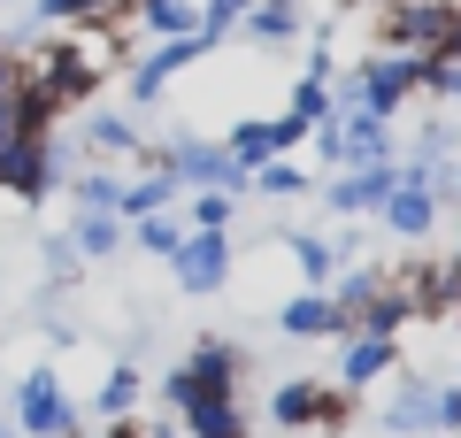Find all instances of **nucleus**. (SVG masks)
I'll return each mask as SVG.
<instances>
[{
  "label": "nucleus",
  "mask_w": 461,
  "mask_h": 438,
  "mask_svg": "<svg viewBox=\"0 0 461 438\" xmlns=\"http://www.w3.org/2000/svg\"><path fill=\"white\" fill-rule=\"evenodd\" d=\"M139 246L169 261V254L185 246V215H177V208H162V215H139Z\"/></svg>",
  "instance_id": "nucleus-30"
},
{
  "label": "nucleus",
  "mask_w": 461,
  "mask_h": 438,
  "mask_svg": "<svg viewBox=\"0 0 461 438\" xmlns=\"http://www.w3.org/2000/svg\"><path fill=\"white\" fill-rule=\"evenodd\" d=\"M454 200H461V169H454Z\"/></svg>",
  "instance_id": "nucleus-40"
},
{
  "label": "nucleus",
  "mask_w": 461,
  "mask_h": 438,
  "mask_svg": "<svg viewBox=\"0 0 461 438\" xmlns=\"http://www.w3.org/2000/svg\"><path fill=\"white\" fill-rule=\"evenodd\" d=\"M239 385H247V354H239L230 339H193V354L162 377V407L177 415V407L200 400V392H239Z\"/></svg>",
  "instance_id": "nucleus-4"
},
{
  "label": "nucleus",
  "mask_w": 461,
  "mask_h": 438,
  "mask_svg": "<svg viewBox=\"0 0 461 438\" xmlns=\"http://www.w3.org/2000/svg\"><path fill=\"white\" fill-rule=\"evenodd\" d=\"M185 231H230V215H239V200L230 193H193V208H177Z\"/></svg>",
  "instance_id": "nucleus-31"
},
{
  "label": "nucleus",
  "mask_w": 461,
  "mask_h": 438,
  "mask_svg": "<svg viewBox=\"0 0 461 438\" xmlns=\"http://www.w3.org/2000/svg\"><path fill=\"white\" fill-rule=\"evenodd\" d=\"M430 392H438V385L400 377V392L384 400V431H393V438H423V431H430Z\"/></svg>",
  "instance_id": "nucleus-22"
},
{
  "label": "nucleus",
  "mask_w": 461,
  "mask_h": 438,
  "mask_svg": "<svg viewBox=\"0 0 461 438\" xmlns=\"http://www.w3.org/2000/svg\"><path fill=\"white\" fill-rule=\"evenodd\" d=\"M346 415V392H323L315 377H285L277 392H269V423H277L285 438L315 431V423H339Z\"/></svg>",
  "instance_id": "nucleus-9"
},
{
  "label": "nucleus",
  "mask_w": 461,
  "mask_h": 438,
  "mask_svg": "<svg viewBox=\"0 0 461 438\" xmlns=\"http://www.w3.org/2000/svg\"><path fill=\"white\" fill-rule=\"evenodd\" d=\"M393 370H400V339H369V331H354V339H346V354H339V385H346V392L384 385Z\"/></svg>",
  "instance_id": "nucleus-14"
},
{
  "label": "nucleus",
  "mask_w": 461,
  "mask_h": 438,
  "mask_svg": "<svg viewBox=\"0 0 461 438\" xmlns=\"http://www.w3.org/2000/svg\"><path fill=\"white\" fill-rule=\"evenodd\" d=\"M39 254H47V277H54V285H62V277H77V246H69V239H47Z\"/></svg>",
  "instance_id": "nucleus-35"
},
{
  "label": "nucleus",
  "mask_w": 461,
  "mask_h": 438,
  "mask_svg": "<svg viewBox=\"0 0 461 438\" xmlns=\"http://www.w3.org/2000/svg\"><path fill=\"white\" fill-rule=\"evenodd\" d=\"M408 324H423V315H415L408 285H400V277H393V285H384L377 300H369V315H362V324H354V331H369V339H400V331H408ZM354 331H346V339H354Z\"/></svg>",
  "instance_id": "nucleus-23"
},
{
  "label": "nucleus",
  "mask_w": 461,
  "mask_h": 438,
  "mask_svg": "<svg viewBox=\"0 0 461 438\" xmlns=\"http://www.w3.org/2000/svg\"><path fill=\"white\" fill-rule=\"evenodd\" d=\"M247 193L254 200H300V193H308V169H300V162H269V169H254Z\"/></svg>",
  "instance_id": "nucleus-29"
},
{
  "label": "nucleus",
  "mask_w": 461,
  "mask_h": 438,
  "mask_svg": "<svg viewBox=\"0 0 461 438\" xmlns=\"http://www.w3.org/2000/svg\"><path fill=\"white\" fill-rule=\"evenodd\" d=\"M285 254L300 261V285H308V292H330V277H339V246H330L323 231H285Z\"/></svg>",
  "instance_id": "nucleus-21"
},
{
  "label": "nucleus",
  "mask_w": 461,
  "mask_h": 438,
  "mask_svg": "<svg viewBox=\"0 0 461 438\" xmlns=\"http://www.w3.org/2000/svg\"><path fill=\"white\" fill-rule=\"evenodd\" d=\"M430 431L461 438V377H454V385H438V392H430Z\"/></svg>",
  "instance_id": "nucleus-34"
},
{
  "label": "nucleus",
  "mask_w": 461,
  "mask_h": 438,
  "mask_svg": "<svg viewBox=\"0 0 461 438\" xmlns=\"http://www.w3.org/2000/svg\"><path fill=\"white\" fill-rule=\"evenodd\" d=\"M315 162L339 169V115H330V123H315Z\"/></svg>",
  "instance_id": "nucleus-36"
},
{
  "label": "nucleus",
  "mask_w": 461,
  "mask_h": 438,
  "mask_svg": "<svg viewBox=\"0 0 461 438\" xmlns=\"http://www.w3.org/2000/svg\"><path fill=\"white\" fill-rule=\"evenodd\" d=\"M369 162H400L393 123H377V115H362V108H346V115H339V169H369Z\"/></svg>",
  "instance_id": "nucleus-13"
},
{
  "label": "nucleus",
  "mask_w": 461,
  "mask_h": 438,
  "mask_svg": "<svg viewBox=\"0 0 461 438\" xmlns=\"http://www.w3.org/2000/svg\"><path fill=\"white\" fill-rule=\"evenodd\" d=\"M16 431L23 438H77L85 431V407L62 392L54 370H23L16 377Z\"/></svg>",
  "instance_id": "nucleus-5"
},
{
  "label": "nucleus",
  "mask_w": 461,
  "mask_h": 438,
  "mask_svg": "<svg viewBox=\"0 0 461 438\" xmlns=\"http://www.w3.org/2000/svg\"><path fill=\"white\" fill-rule=\"evenodd\" d=\"M131 23L154 39H193L200 32V0H131Z\"/></svg>",
  "instance_id": "nucleus-24"
},
{
  "label": "nucleus",
  "mask_w": 461,
  "mask_h": 438,
  "mask_svg": "<svg viewBox=\"0 0 461 438\" xmlns=\"http://www.w3.org/2000/svg\"><path fill=\"white\" fill-rule=\"evenodd\" d=\"M393 239H430L438 231V193L430 185H415V178H400V193L384 200V215H377Z\"/></svg>",
  "instance_id": "nucleus-17"
},
{
  "label": "nucleus",
  "mask_w": 461,
  "mask_h": 438,
  "mask_svg": "<svg viewBox=\"0 0 461 438\" xmlns=\"http://www.w3.org/2000/svg\"><path fill=\"white\" fill-rule=\"evenodd\" d=\"M115 438H147V431H139V423H115Z\"/></svg>",
  "instance_id": "nucleus-38"
},
{
  "label": "nucleus",
  "mask_w": 461,
  "mask_h": 438,
  "mask_svg": "<svg viewBox=\"0 0 461 438\" xmlns=\"http://www.w3.org/2000/svg\"><path fill=\"white\" fill-rule=\"evenodd\" d=\"M16 85H23V62H16V47H8V39H0V100L16 93Z\"/></svg>",
  "instance_id": "nucleus-37"
},
{
  "label": "nucleus",
  "mask_w": 461,
  "mask_h": 438,
  "mask_svg": "<svg viewBox=\"0 0 461 438\" xmlns=\"http://www.w3.org/2000/svg\"><path fill=\"white\" fill-rule=\"evenodd\" d=\"M0 8H8V0H0Z\"/></svg>",
  "instance_id": "nucleus-42"
},
{
  "label": "nucleus",
  "mask_w": 461,
  "mask_h": 438,
  "mask_svg": "<svg viewBox=\"0 0 461 438\" xmlns=\"http://www.w3.org/2000/svg\"><path fill=\"white\" fill-rule=\"evenodd\" d=\"M169 269H177V285L193 292V300L223 292L230 285V231H185V246L169 254Z\"/></svg>",
  "instance_id": "nucleus-8"
},
{
  "label": "nucleus",
  "mask_w": 461,
  "mask_h": 438,
  "mask_svg": "<svg viewBox=\"0 0 461 438\" xmlns=\"http://www.w3.org/2000/svg\"><path fill=\"white\" fill-rule=\"evenodd\" d=\"M285 115H293V123H330V115H339V108H330V78H308V69H300V85H293V108H285Z\"/></svg>",
  "instance_id": "nucleus-28"
},
{
  "label": "nucleus",
  "mask_w": 461,
  "mask_h": 438,
  "mask_svg": "<svg viewBox=\"0 0 461 438\" xmlns=\"http://www.w3.org/2000/svg\"><path fill=\"white\" fill-rule=\"evenodd\" d=\"M393 193H400V162H369V169H339L323 185V208L330 215H384Z\"/></svg>",
  "instance_id": "nucleus-11"
},
{
  "label": "nucleus",
  "mask_w": 461,
  "mask_h": 438,
  "mask_svg": "<svg viewBox=\"0 0 461 438\" xmlns=\"http://www.w3.org/2000/svg\"><path fill=\"white\" fill-rule=\"evenodd\" d=\"M277 331H285V339H300V346H315V339H346L339 308H330V292H293V300L277 308Z\"/></svg>",
  "instance_id": "nucleus-16"
},
{
  "label": "nucleus",
  "mask_w": 461,
  "mask_h": 438,
  "mask_svg": "<svg viewBox=\"0 0 461 438\" xmlns=\"http://www.w3.org/2000/svg\"><path fill=\"white\" fill-rule=\"evenodd\" d=\"M454 269H461V239H454Z\"/></svg>",
  "instance_id": "nucleus-41"
},
{
  "label": "nucleus",
  "mask_w": 461,
  "mask_h": 438,
  "mask_svg": "<svg viewBox=\"0 0 461 438\" xmlns=\"http://www.w3.org/2000/svg\"><path fill=\"white\" fill-rule=\"evenodd\" d=\"M423 93L438 100V108H461V62L454 54H430L423 62Z\"/></svg>",
  "instance_id": "nucleus-33"
},
{
  "label": "nucleus",
  "mask_w": 461,
  "mask_h": 438,
  "mask_svg": "<svg viewBox=\"0 0 461 438\" xmlns=\"http://www.w3.org/2000/svg\"><path fill=\"white\" fill-rule=\"evenodd\" d=\"M154 162H162L177 185H193V193H230V200H239V193L254 185V178L230 169V154H223L215 139H193V131H177L169 146H154Z\"/></svg>",
  "instance_id": "nucleus-6"
},
{
  "label": "nucleus",
  "mask_w": 461,
  "mask_h": 438,
  "mask_svg": "<svg viewBox=\"0 0 461 438\" xmlns=\"http://www.w3.org/2000/svg\"><path fill=\"white\" fill-rule=\"evenodd\" d=\"M177 431L185 438H247V407H239V392H200V400L177 407Z\"/></svg>",
  "instance_id": "nucleus-15"
},
{
  "label": "nucleus",
  "mask_w": 461,
  "mask_h": 438,
  "mask_svg": "<svg viewBox=\"0 0 461 438\" xmlns=\"http://www.w3.org/2000/svg\"><path fill=\"white\" fill-rule=\"evenodd\" d=\"M69 200H77V215H115L123 178H115V169H77V178H69Z\"/></svg>",
  "instance_id": "nucleus-27"
},
{
  "label": "nucleus",
  "mask_w": 461,
  "mask_h": 438,
  "mask_svg": "<svg viewBox=\"0 0 461 438\" xmlns=\"http://www.w3.org/2000/svg\"><path fill=\"white\" fill-rule=\"evenodd\" d=\"M247 8H254V0H200V39H215V47H223V39L247 23Z\"/></svg>",
  "instance_id": "nucleus-32"
},
{
  "label": "nucleus",
  "mask_w": 461,
  "mask_h": 438,
  "mask_svg": "<svg viewBox=\"0 0 461 438\" xmlns=\"http://www.w3.org/2000/svg\"><path fill=\"white\" fill-rule=\"evenodd\" d=\"M69 178V154L54 131H0V185L16 200H47Z\"/></svg>",
  "instance_id": "nucleus-3"
},
{
  "label": "nucleus",
  "mask_w": 461,
  "mask_h": 438,
  "mask_svg": "<svg viewBox=\"0 0 461 438\" xmlns=\"http://www.w3.org/2000/svg\"><path fill=\"white\" fill-rule=\"evenodd\" d=\"M239 32L262 39V47H293V39H300V0H254Z\"/></svg>",
  "instance_id": "nucleus-25"
},
{
  "label": "nucleus",
  "mask_w": 461,
  "mask_h": 438,
  "mask_svg": "<svg viewBox=\"0 0 461 438\" xmlns=\"http://www.w3.org/2000/svg\"><path fill=\"white\" fill-rule=\"evenodd\" d=\"M393 285V269H369V261H346L339 277H330V308H339V324L354 331L369 315V300H377V292Z\"/></svg>",
  "instance_id": "nucleus-18"
},
{
  "label": "nucleus",
  "mask_w": 461,
  "mask_h": 438,
  "mask_svg": "<svg viewBox=\"0 0 461 438\" xmlns=\"http://www.w3.org/2000/svg\"><path fill=\"white\" fill-rule=\"evenodd\" d=\"M208 54H215V39H200V32L193 39H154V54L131 69V108H154V100L169 93V78L193 69V62H208Z\"/></svg>",
  "instance_id": "nucleus-10"
},
{
  "label": "nucleus",
  "mask_w": 461,
  "mask_h": 438,
  "mask_svg": "<svg viewBox=\"0 0 461 438\" xmlns=\"http://www.w3.org/2000/svg\"><path fill=\"white\" fill-rule=\"evenodd\" d=\"M177 193H185V185L169 178L162 162H154V169H139V178H123V200H115V215H123V231H131L139 215H162V208H169Z\"/></svg>",
  "instance_id": "nucleus-19"
},
{
  "label": "nucleus",
  "mask_w": 461,
  "mask_h": 438,
  "mask_svg": "<svg viewBox=\"0 0 461 438\" xmlns=\"http://www.w3.org/2000/svg\"><path fill=\"white\" fill-rule=\"evenodd\" d=\"M339 93H330V108H362V115H377V123H393L400 115V100L408 93H423V54H362V62L346 69V78H330Z\"/></svg>",
  "instance_id": "nucleus-1"
},
{
  "label": "nucleus",
  "mask_w": 461,
  "mask_h": 438,
  "mask_svg": "<svg viewBox=\"0 0 461 438\" xmlns=\"http://www.w3.org/2000/svg\"><path fill=\"white\" fill-rule=\"evenodd\" d=\"M0 438H23V431H16V423H0Z\"/></svg>",
  "instance_id": "nucleus-39"
},
{
  "label": "nucleus",
  "mask_w": 461,
  "mask_h": 438,
  "mask_svg": "<svg viewBox=\"0 0 461 438\" xmlns=\"http://www.w3.org/2000/svg\"><path fill=\"white\" fill-rule=\"evenodd\" d=\"M300 139H308V123H293V115H247V123H230L223 154L239 178H254V169L285 162V146H300Z\"/></svg>",
  "instance_id": "nucleus-7"
},
{
  "label": "nucleus",
  "mask_w": 461,
  "mask_h": 438,
  "mask_svg": "<svg viewBox=\"0 0 461 438\" xmlns=\"http://www.w3.org/2000/svg\"><path fill=\"white\" fill-rule=\"evenodd\" d=\"M69 246L77 261H108L123 246V215H69Z\"/></svg>",
  "instance_id": "nucleus-26"
},
{
  "label": "nucleus",
  "mask_w": 461,
  "mask_h": 438,
  "mask_svg": "<svg viewBox=\"0 0 461 438\" xmlns=\"http://www.w3.org/2000/svg\"><path fill=\"white\" fill-rule=\"evenodd\" d=\"M85 154H100V162H139V169H154V146L139 139V115H123V108H93V115H85Z\"/></svg>",
  "instance_id": "nucleus-12"
},
{
  "label": "nucleus",
  "mask_w": 461,
  "mask_h": 438,
  "mask_svg": "<svg viewBox=\"0 0 461 438\" xmlns=\"http://www.w3.org/2000/svg\"><path fill=\"white\" fill-rule=\"evenodd\" d=\"M139 400H147V377H139V361H115V370L100 377V392H93V415L131 423V415H139Z\"/></svg>",
  "instance_id": "nucleus-20"
},
{
  "label": "nucleus",
  "mask_w": 461,
  "mask_h": 438,
  "mask_svg": "<svg viewBox=\"0 0 461 438\" xmlns=\"http://www.w3.org/2000/svg\"><path fill=\"white\" fill-rule=\"evenodd\" d=\"M377 32H384V54H423V62H430V54L454 47L461 0H384Z\"/></svg>",
  "instance_id": "nucleus-2"
}]
</instances>
